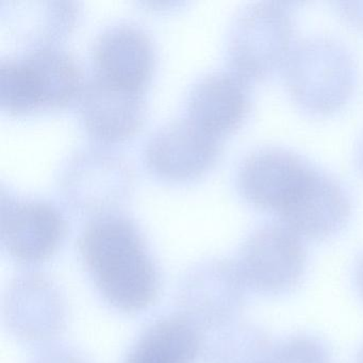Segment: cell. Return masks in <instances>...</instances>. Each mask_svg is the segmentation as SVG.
Here are the masks:
<instances>
[{
  "label": "cell",
  "instance_id": "obj_1",
  "mask_svg": "<svg viewBox=\"0 0 363 363\" xmlns=\"http://www.w3.org/2000/svg\"><path fill=\"white\" fill-rule=\"evenodd\" d=\"M78 246L97 290L112 307L135 313L155 303L158 269L133 220L116 214L99 216L86 227Z\"/></svg>",
  "mask_w": 363,
  "mask_h": 363
},
{
  "label": "cell",
  "instance_id": "obj_2",
  "mask_svg": "<svg viewBox=\"0 0 363 363\" xmlns=\"http://www.w3.org/2000/svg\"><path fill=\"white\" fill-rule=\"evenodd\" d=\"M354 59L344 46L327 39L301 42L286 62V82L295 103L311 114L341 109L356 86Z\"/></svg>",
  "mask_w": 363,
  "mask_h": 363
},
{
  "label": "cell",
  "instance_id": "obj_3",
  "mask_svg": "<svg viewBox=\"0 0 363 363\" xmlns=\"http://www.w3.org/2000/svg\"><path fill=\"white\" fill-rule=\"evenodd\" d=\"M293 22L288 4L257 3L240 12L229 35L233 73L246 82L269 77L290 56Z\"/></svg>",
  "mask_w": 363,
  "mask_h": 363
},
{
  "label": "cell",
  "instance_id": "obj_4",
  "mask_svg": "<svg viewBox=\"0 0 363 363\" xmlns=\"http://www.w3.org/2000/svg\"><path fill=\"white\" fill-rule=\"evenodd\" d=\"M237 265L247 288L263 294L288 292L305 272L303 239L281 222L263 225L246 240Z\"/></svg>",
  "mask_w": 363,
  "mask_h": 363
},
{
  "label": "cell",
  "instance_id": "obj_5",
  "mask_svg": "<svg viewBox=\"0 0 363 363\" xmlns=\"http://www.w3.org/2000/svg\"><path fill=\"white\" fill-rule=\"evenodd\" d=\"M247 286L237 263L214 260L195 267L180 290L182 314L205 335L237 322Z\"/></svg>",
  "mask_w": 363,
  "mask_h": 363
},
{
  "label": "cell",
  "instance_id": "obj_6",
  "mask_svg": "<svg viewBox=\"0 0 363 363\" xmlns=\"http://www.w3.org/2000/svg\"><path fill=\"white\" fill-rule=\"evenodd\" d=\"M313 165L282 148L257 150L238 172L240 194L252 207L279 214L297 194Z\"/></svg>",
  "mask_w": 363,
  "mask_h": 363
},
{
  "label": "cell",
  "instance_id": "obj_7",
  "mask_svg": "<svg viewBox=\"0 0 363 363\" xmlns=\"http://www.w3.org/2000/svg\"><path fill=\"white\" fill-rule=\"evenodd\" d=\"M67 233L62 214L41 201L3 203L1 241L14 260L38 264L58 250Z\"/></svg>",
  "mask_w": 363,
  "mask_h": 363
},
{
  "label": "cell",
  "instance_id": "obj_8",
  "mask_svg": "<svg viewBox=\"0 0 363 363\" xmlns=\"http://www.w3.org/2000/svg\"><path fill=\"white\" fill-rule=\"evenodd\" d=\"M220 139L191 120L169 123L146 147L148 167L160 177L186 180L205 173L220 155Z\"/></svg>",
  "mask_w": 363,
  "mask_h": 363
},
{
  "label": "cell",
  "instance_id": "obj_9",
  "mask_svg": "<svg viewBox=\"0 0 363 363\" xmlns=\"http://www.w3.org/2000/svg\"><path fill=\"white\" fill-rule=\"evenodd\" d=\"M352 203L343 186L314 167L296 196L280 212V220L301 239L333 237L347 224Z\"/></svg>",
  "mask_w": 363,
  "mask_h": 363
},
{
  "label": "cell",
  "instance_id": "obj_10",
  "mask_svg": "<svg viewBox=\"0 0 363 363\" xmlns=\"http://www.w3.org/2000/svg\"><path fill=\"white\" fill-rule=\"evenodd\" d=\"M80 94L82 122L96 139L122 141L133 135L143 123L145 103L142 90L96 76Z\"/></svg>",
  "mask_w": 363,
  "mask_h": 363
},
{
  "label": "cell",
  "instance_id": "obj_11",
  "mask_svg": "<svg viewBox=\"0 0 363 363\" xmlns=\"http://www.w3.org/2000/svg\"><path fill=\"white\" fill-rule=\"evenodd\" d=\"M5 315L8 326L18 337L44 341L58 335L65 326V303L50 279L27 274L10 286Z\"/></svg>",
  "mask_w": 363,
  "mask_h": 363
},
{
  "label": "cell",
  "instance_id": "obj_12",
  "mask_svg": "<svg viewBox=\"0 0 363 363\" xmlns=\"http://www.w3.org/2000/svg\"><path fill=\"white\" fill-rule=\"evenodd\" d=\"M252 106L247 82L235 73H214L199 80L189 97V120L218 138L243 125Z\"/></svg>",
  "mask_w": 363,
  "mask_h": 363
},
{
  "label": "cell",
  "instance_id": "obj_13",
  "mask_svg": "<svg viewBox=\"0 0 363 363\" xmlns=\"http://www.w3.org/2000/svg\"><path fill=\"white\" fill-rule=\"evenodd\" d=\"M124 163L103 152H86L67 167L63 188L73 206L86 212H101L116 206L130 186Z\"/></svg>",
  "mask_w": 363,
  "mask_h": 363
},
{
  "label": "cell",
  "instance_id": "obj_14",
  "mask_svg": "<svg viewBox=\"0 0 363 363\" xmlns=\"http://www.w3.org/2000/svg\"><path fill=\"white\" fill-rule=\"evenodd\" d=\"M94 60L101 77L143 90L154 69V48L141 29L118 25L99 35L94 46Z\"/></svg>",
  "mask_w": 363,
  "mask_h": 363
},
{
  "label": "cell",
  "instance_id": "obj_15",
  "mask_svg": "<svg viewBox=\"0 0 363 363\" xmlns=\"http://www.w3.org/2000/svg\"><path fill=\"white\" fill-rule=\"evenodd\" d=\"M203 347L205 335L188 318L167 316L141 333L124 363H194Z\"/></svg>",
  "mask_w": 363,
  "mask_h": 363
},
{
  "label": "cell",
  "instance_id": "obj_16",
  "mask_svg": "<svg viewBox=\"0 0 363 363\" xmlns=\"http://www.w3.org/2000/svg\"><path fill=\"white\" fill-rule=\"evenodd\" d=\"M211 337L203 354L211 363H261L273 352L267 333L254 325L233 322L211 333Z\"/></svg>",
  "mask_w": 363,
  "mask_h": 363
},
{
  "label": "cell",
  "instance_id": "obj_17",
  "mask_svg": "<svg viewBox=\"0 0 363 363\" xmlns=\"http://www.w3.org/2000/svg\"><path fill=\"white\" fill-rule=\"evenodd\" d=\"M0 104L4 109L16 114L41 108L24 57L0 63Z\"/></svg>",
  "mask_w": 363,
  "mask_h": 363
},
{
  "label": "cell",
  "instance_id": "obj_18",
  "mask_svg": "<svg viewBox=\"0 0 363 363\" xmlns=\"http://www.w3.org/2000/svg\"><path fill=\"white\" fill-rule=\"evenodd\" d=\"M267 363H331V356L322 340L299 335L273 348Z\"/></svg>",
  "mask_w": 363,
  "mask_h": 363
},
{
  "label": "cell",
  "instance_id": "obj_19",
  "mask_svg": "<svg viewBox=\"0 0 363 363\" xmlns=\"http://www.w3.org/2000/svg\"><path fill=\"white\" fill-rule=\"evenodd\" d=\"M33 363H86L79 357L76 356L74 352H69V350H59V348H54V350H45L41 352Z\"/></svg>",
  "mask_w": 363,
  "mask_h": 363
},
{
  "label": "cell",
  "instance_id": "obj_20",
  "mask_svg": "<svg viewBox=\"0 0 363 363\" xmlns=\"http://www.w3.org/2000/svg\"><path fill=\"white\" fill-rule=\"evenodd\" d=\"M354 282L359 293L363 297V255L358 259L354 267Z\"/></svg>",
  "mask_w": 363,
  "mask_h": 363
},
{
  "label": "cell",
  "instance_id": "obj_21",
  "mask_svg": "<svg viewBox=\"0 0 363 363\" xmlns=\"http://www.w3.org/2000/svg\"><path fill=\"white\" fill-rule=\"evenodd\" d=\"M359 156H360L359 161H360L361 167L363 169V144L362 146H361L360 154H359Z\"/></svg>",
  "mask_w": 363,
  "mask_h": 363
},
{
  "label": "cell",
  "instance_id": "obj_22",
  "mask_svg": "<svg viewBox=\"0 0 363 363\" xmlns=\"http://www.w3.org/2000/svg\"><path fill=\"white\" fill-rule=\"evenodd\" d=\"M357 363H363V348L361 350L360 354L358 356V360H357Z\"/></svg>",
  "mask_w": 363,
  "mask_h": 363
},
{
  "label": "cell",
  "instance_id": "obj_23",
  "mask_svg": "<svg viewBox=\"0 0 363 363\" xmlns=\"http://www.w3.org/2000/svg\"><path fill=\"white\" fill-rule=\"evenodd\" d=\"M267 361H269V360H267ZM267 361H264V362H261V363H267Z\"/></svg>",
  "mask_w": 363,
  "mask_h": 363
}]
</instances>
